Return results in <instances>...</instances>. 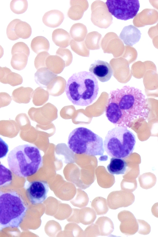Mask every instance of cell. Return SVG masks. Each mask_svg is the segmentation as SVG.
Here are the masks:
<instances>
[{"mask_svg":"<svg viewBox=\"0 0 158 237\" xmlns=\"http://www.w3.org/2000/svg\"><path fill=\"white\" fill-rule=\"evenodd\" d=\"M106 115L114 125L127 127L135 119H146L150 109L145 95L139 89L129 86L110 91Z\"/></svg>","mask_w":158,"mask_h":237,"instance_id":"cell-1","label":"cell"},{"mask_svg":"<svg viewBox=\"0 0 158 237\" xmlns=\"http://www.w3.org/2000/svg\"><path fill=\"white\" fill-rule=\"evenodd\" d=\"M67 144L70 149L77 154L102 156L104 152L102 139L84 127L73 130L69 136Z\"/></svg>","mask_w":158,"mask_h":237,"instance_id":"cell-5","label":"cell"},{"mask_svg":"<svg viewBox=\"0 0 158 237\" xmlns=\"http://www.w3.org/2000/svg\"><path fill=\"white\" fill-rule=\"evenodd\" d=\"M56 55L60 57L65 62L66 66L69 65L72 56V53L69 49L59 48L56 51Z\"/></svg>","mask_w":158,"mask_h":237,"instance_id":"cell-36","label":"cell"},{"mask_svg":"<svg viewBox=\"0 0 158 237\" xmlns=\"http://www.w3.org/2000/svg\"><path fill=\"white\" fill-rule=\"evenodd\" d=\"M64 19V15L62 12L58 10H53L44 14L43 17L42 21L46 26L54 28L60 25Z\"/></svg>","mask_w":158,"mask_h":237,"instance_id":"cell-17","label":"cell"},{"mask_svg":"<svg viewBox=\"0 0 158 237\" xmlns=\"http://www.w3.org/2000/svg\"><path fill=\"white\" fill-rule=\"evenodd\" d=\"M108 205L106 199L100 196L94 198L91 203V206L98 215H104L109 210Z\"/></svg>","mask_w":158,"mask_h":237,"instance_id":"cell-28","label":"cell"},{"mask_svg":"<svg viewBox=\"0 0 158 237\" xmlns=\"http://www.w3.org/2000/svg\"><path fill=\"white\" fill-rule=\"evenodd\" d=\"M135 143V137L132 132L127 127L117 126L108 131L103 145L109 156L122 159L131 154Z\"/></svg>","mask_w":158,"mask_h":237,"instance_id":"cell-6","label":"cell"},{"mask_svg":"<svg viewBox=\"0 0 158 237\" xmlns=\"http://www.w3.org/2000/svg\"><path fill=\"white\" fill-rule=\"evenodd\" d=\"M31 50L36 54L44 52H48L50 47L48 40L43 36H37L34 38L31 44Z\"/></svg>","mask_w":158,"mask_h":237,"instance_id":"cell-25","label":"cell"},{"mask_svg":"<svg viewBox=\"0 0 158 237\" xmlns=\"http://www.w3.org/2000/svg\"><path fill=\"white\" fill-rule=\"evenodd\" d=\"M23 52L28 56L30 54V50L27 45L23 42H18L12 46L11 50V54Z\"/></svg>","mask_w":158,"mask_h":237,"instance_id":"cell-35","label":"cell"},{"mask_svg":"<svg viewBox=\"0 0 158 237\" xmlns=\"http://www.w3.org/2000/svg\"><path fill=\"white\" fill-rule=\"evenodd\" d=\"M46 67L41 68L37 70L34 74L36 83L43 87H46L57 76Z\"/></svg>","mask_w":158,"mask_h":237,"instance_id":"cell-18","label":"cell"},{"mask_svg":"<svg viewBox=\"0 0 158 237\" xmlns=\"http://www.w3.org/2000/svg\"><path fill=\"white\" fill-rule=\"evenodd\" d=\"M89 71L102 82L108 81L113 74L110 65L107 62L100 60H95L91 64Z\"/></svg>","mask_w":158,"mask_h":237,"instance_id":"cell-12","label":"cell"},{"mask_svg":"<svg viewBox=\"0 0 158 237\" xmlns=\"http://www.w3.org/2000/svg\"><path fill=\"white\" fill-rule=\"evenodd\" d=\"M11 98L9 94L6 92L0 93V107L8 105L11 102Z\"/></svg>","mask_w":158,"mask_h":237,"instance_id":"cell-39","label":"cell"},{"mask_svg":"<svg viewBox=\"0 0 158 237\" xmlns=\"http://www.w3.org/2000/svg\"><path fill=\"white\" fill-rule=\"evenodd\" d=\"M91 7V20L93 24L100 28H108L112 23L113 18L105 3L96 1L92 3Z\"/></svg>","mask_w":158,"mask_h":237,"instance_id":"cell-8","label":"cell"},{"mask_svg":"<svg viewBox=\"0 0 158 237\" xmlns=\"http://www.w3.org/2000/svg\"><path fill=\"white\" fill-rule=\"evenodd\" d=\"M1 148H3L1 150L0 158L5 156L8 152V145L0 138Z\"/></svg>","mask_w":158,"mask_h":237,"instance_id":"cell-40","label":"cell"},{"mask_svg":"<svg viewBox=\"0 0 158 237\" xmlns=\"http://www.w3.org/2000/svg\"><path fill=\"white\" fill-rule=\"evenodd\" d=\"M65 91L68 98L74 105L87 106L97 96L99 91L98 81L90 72L74 73L67 81Z\"/></svg>","mask_w":158,"mask_h":237,"instance_id":"cell-2","label":"cell"},{"mask_svg":"<svg viewBox=\"0 0 158 237\" xmlns=\"http://www.w3.org/2000/svg\"><path fill=\"white\" fill-rule=\"evenodd\" d=\"M8 164L16 176L26 177L36 173L42 166L43 158L36 146L24 144L17 146L9 153Z\"/></svg>","mask_w":158,"mask_h":237,"instance_id":"cell-3","label":"cell"},{"mask_svg":"<svg viewBox=\"0 0 158 237\" xmlns=\"http://www.w3.org/2000/svg\"><path fill=\"white\" fill-rule=\"evenodd\" d=\"M102 35L96 31L89 33L87 35L85 43L87 48L91 50L99 49Z\"/></svg>","mask_w":158,"mask_h":237,"instance_id":"cell-30","label":"cell"},{"mask_svg":"<svg viewBox=\"0 0 158 237\" xmlns=\"http://www.w3.org/2000/svg\"><path fill=\"white\" fill-rule=\"evenodd\" d=\"M71 221L84 225L93 223L96 218V213L93 208L85 207L81 209H73Z\"/></svg>","mask_w":158,"mask_h":237,"instance_id":"cell-14","label":"cell"},{"mask_svg":"<svg viewBox=\"0 0 158 237\" xmlns=\"http://www.w3.org/2000/svg\"><path fill=\"white\" fill-rule=\"evenodd\" d=\"M118 218L121 222L119 228L122 233L131 235L136 232L135 220L130 212L126 210L120 211L118 214Z\"/></svg>","mask_w":158,"mask_h":237,"instance_id":"cell-13","label":"cell"},{"mask_svg":"<svg viewBox=\"0 0 158 237\" xmlns=\"http://www.w3.org/2000/svg\"><path fill=\"white\" fill-rule=\"evenodd\" d=\"M50 54L46 51L41 52L38 54L34 60V65L37 70L42 67H46V60Z\"/></svg>","mask_w":158,"mask_h":237,"instance_id":"cell-34","label":"cell"},{"mask_svg":"<svg viewBox=\"0 0 158 237\" xmlns=\"http://www.w3.org/2000/svg\"><path fill=\"white\" fill-rule=\"evenodd\" d=\"M10 7L11 11L15 14H23L27 9V0H12L10 3Z\"/></svg>","mask_w":158,"mask_h":237,"instance_id":"cell-32","label":"cell"},{"mask_svg":"<svg viewBox=\"0 0 158 237\" xmlns=\"http://www.w3.org/2000/svg\"><path fill=\"white\" fill-rule=\"evenodd\" d=\"M10 64L12 68L18 70L23 69L26 66L28 56L23 52H17L12 55Z\"/></svg>","mask_w":158,"mask_h":237,"instance_id":"cell-27","label":"cell"},{"mask_svg":"<svg viewBox=\"0 0 158 237\" xmlns=\"http://www.w3.org/2000/svg\"><path fill=\"white\" fill-rule=\"evenodd\" d=\"M46 67L55 74H60L64 67L63 60L57 55H50L46 58Z\"/></svg>","mask_w":158,"mask_h":237,"instance_id":"cell-23","label":"cell"},{"mask_svg":"<svg viewBox=\"0 0 158 237\" xmlns=\"http://www.w3.org/2000/svg\"><path fill=\"white\" fill-rule=\"evenodd\" d=\"M65 80L60 76H57L47 87V90L50 95L58 96L64 91L66 86Z\"/></svg>","mask_w":158,"mask_h":237,"instance_id":"cell-21","label":"cell"},{"mask_svg":"<svg viewBox=\"0 0 158 237\" xmlns=\"http://www.w3.org/2000/svg\"><path fill=\"white\" fill-rule=\"evenodd\" d=\"M49 97L48 92L42 87H39L34 91L32 95V102L35 106H40L48 101Z\"/></svg>","mask_w":158,"mask_h":237,"instance_id":"cell-29","label":"cell"},{"mask_svg":"<svg viewBox=\"0 0 158 237\" xmlns=\"http://www.w3.org/2000/svg\"><path fill=\"white\" fill-rule=\"evenodd\" d=\"M106 4L110 13L118 19L125 21L134 17L140 7L137 0H108Z\"/></svg>","mask_w":158,"mask_h":237,"instance_id":"cell-7","label":"cell"},{"mask_svg":"<svg viewBox=\"0 0 158 237\" xmlns=\"http://www.w3.org/2000/svg\"><path fill=\"white\" fill-rule=\"evenodd\" d=\"M87 33L86 26L81 23L74 24L71 27L70 34L72 38L75 41H83Z\"/></svg>","mask_w":158,"mask_h":237,"instance_id":"cell-26","label":"cell"},{"mask_svg":"<svg viewBox=\"0 0 158 237\" xmlns=\"http://www.w3.org/2000/svg\"><path fill=\"white\" fill-rule=\"evenodd\" d=\"M134 200V196L132 193L123 190L111 192L107 199L109 207L113 210L128 207L131 205Z\"/></svg>","mask_w":158,"mask_h":237,"instance_id":"cell-11","label":"cell"},{"mask_svg":"<svg viewBox=\"0 0 158 237\" xmlns=\"http://www.w3.org/2000/svg\"><path fill=\"white\" fill-rule=\"evenodd\" d=\"M141 34L140 31L136 27L131 25L123 27L119 37L126 45L132 46L139 42Z\"/></svg>","mask_w":158,"mask_h":237,"instance_id":"cell-15","label":"cell"},{"mask_svg":"<svg viewBox=\"0 0 158 237\" xmlns=\"http://www.w3.org/2000/svg\"><path fill=\"white\" fill-rule=\"evenodd\" d=\"M33 92L31 87L21 86L13 90L11 97L13 100L17 103L27 104L32 98Z\"/></svg>","mask_w":158,"mask_h":237,"instance_id":"cell-19","label":"cell"},{"mask_svg":"<svg viewBox=\"0 0 158 237\" xmlns=\"http://www.w3.org/2000/svg\"><path fill=\"white\" fill-rule=\"evenodd\" d=\"M95 223L98 227L100 236H108L114 230L113 222L110 218L107 217H99Z\"/></svg>","mask_w":158,"mask_h":237,"instance_id":"cell-24","label":"cell"},{"mask_svg":"<svg viewBox=\"0 0 158 237\" xmlns=\"http://www.w3.org/2000/svg\"><path fill=\"white\" fill-rule=\"evenodd\" d=\"M31 28L27 23L19 19H15L8 25L6 33L8 38L11 40H15L21 38L27 39L31 36Z\"/></svg>","mask_w":158,"mask_h":237,"instance_id":"cell-10","label":"cell"},{"mask_svg":"<svg viewBox=\"0 0 158 237\" xmlns=\"http://www.w3.org/2000/svg\"><path fill=\"white\" fill-rule=\"evenodd\" d=\"M89 201V198L87 194L81 189L77 188L76 196L71 203L74 206L81 208L86 206Z\"/></svg>","mask_w":158,"mask_h":237,"instance_id":"cell-31","label":"cell"},{"mask_svg":"<svg viewBox=\"0 0 158 237\" xmlns=\"http://www.w3.org/2000/svg\"><path fill=\"white\" fill-rule=\"evenodd\" d=\"M70 46L72 50L76 52L77 51H89L88 49L86 48L84 42H77L72 39L70 42Z\"/></svg>","mask_w":158,"mask_h":237,"instance_id":"cell-38","label":"cell"},{"mask_svg":"<svg viewBox=\"0 0 158 237\" xmlns=\"http://www.w3.org/2000/svg\"><path fill=\"white\" fill-rule=\"evenodd\" d=\"M100 236L97 225L93 223L87 227L84 231V237H96Z\"/></svg>","mask_w":158,"mask_h":237,"instance_id":"cell-37","label":"cell"},{"mask_svg":"<svg viewBox=\"0 0 158 237\" xmlns=\"http://www.w3.org/2000/svg\"><path fill=\"white\" fill-rule=\"evenodd\" d=\"M49 189V186L47 182L35 181L29 183L26 193L31 203L35 205L41 203L45 200Z\"/></svg>","mask_w":158,"mask_h":237,"instance_id":"cell-9","label":"cell"},{"mask_svg":"<svg viewBox=\"0 0 158 237\" xmlns=\"http://www.w3.org/2000/svg\"><path fill=\"white\" fill-rule=\"evenodd\" d=\"M0 82L14 86L21 84L23 82L22 77L19 74L12 72L6 67H0Z\"/></svg>","mask_w":158,"mask_h":237,"instance_id":"cell-16","label":"cell"},{"mask_svg":"<svg viewBox=\"0 0 158 237\" xmlns=\"http://www.w3.org/2000/svg\"><path fill=\"white\" fill-rule=\"evenodd\" d=\"M12 179L11 171L2 164H0V187L7 186L11 183Z\"/></svg>","mask_w":158,"mask_h":237,"instance_id":"cell-33","label":"cell"},{"mask_svg":"<svg viewBox=\"0 0 158 237\" xmlns=\"http://www.w3.org/2000/svg\"><path fill=\"white\" fill-rule=\"evenodd\" d=\"M52 39L56 45L62 48L68 46L71 40L68 32L61 28L56 29L53 31Z\"/></svg>","mask_w":158,"mask_h":237,"instance_id":"cell-20","label":"cell"},{"mask_svg":"<svg viewBox=\"0 0 158 237\" xmlns=\"http://www.w3.org/2000/svg\"><path fill=\"white\" fill-rule=\"evenodd\" d=\"M27 208L22 197L15 191L0 192V229L18 227Z\"/></svg>","mask_w":158,"mask_h":237,"instance_id":"cell-4","label":"cell"},{"mask_svg":"<svg viewBox=\"0 0 158 237\" xmlns=\"http://www.w3.org/2000/svg\"><path fill=\"white\" fill-rule=\"evenodd\" d=\"M127 164L122 158L112 157L107 168L110 174L120 175L125 174L127 169Z\"/></svg>","mask_w":158,"mask_h":237,"instance_id":"cell-22","label":"cell"}]
</instances>
